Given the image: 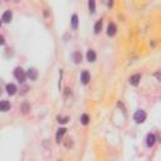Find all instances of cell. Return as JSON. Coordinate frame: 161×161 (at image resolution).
<instances>
[{
  "label": "cell",
  "instance_id": "cell-1",
  "mask_svg": "<svg viewBox=\"0 0 161 161\" xmlns=\"http://www.w3.org/2000/svg\"><path fill=\"white\" fill-rule=\"evenodd\" d=\"M145 120H146V112L145 111L138 110L135 112V115H133V121H135L136 123H142Z\"/></svg>",
  "mask_w": 161,
  "mask_h": 161
},
{
  "label": "cell",
  "instance_id": "cell-2",
  "mask_svg": "<svg viewBox=\"0 0 161 161\" xmlns=\"http://www.w3.org/2000/svg\"><path fill=\"white\" fill-rule=\"evenodd\" d=\"M14 76H15V78H17L19 82H23L25 81V77H27V74H25V72L23 71V68H20V67H18V68H15V71H14Z\"/></svg>",
  "mask_w": 161,
  "mask_h": 161
},
{
  "label": "cell",
  "instance_id": "cell-3",
  "mask_svg": "<svg viewBox=\"0 0 161 161\" xmlns=\"http://www.w3.org/2000/svg\"><path fill=\"white\" fill-rule=\"evenodd\" d=\"M155 142H156V136H155L154 133H148L146 136V145L148 147H151L155 145Z\"/></svg>",
  "mask_w": 161,
  "mask_h": 161
},
{
  "label": "cell",
  "instance_id": "cell-4",
  "mask_svg": "<svg viewBox=\"0 0 161 161\" xmlns=\"http://www.w3.org/2000/svg\"><path fill=\"white\" fill-rule=\"evenodd\" d=\"M11 19H13V13H11L10 10H7L4 14H3V17H1V20L4 23H10Z\"/></svg>",
  "mask_w": 161,
  "mask_h": 161
},
{
  "label": "cell",
  "instance_id": "cell-5",
  "mask_svg": "<svg viewBox=\"0 0 161 161\" xmlns=\"http://www.w3.org/2000/svg\"><path fill=\"white\" fill-rule=\"evenodd\" d=\"M5 89H7L8 95H10V96H13L17 93V86H15L14 83H8L7 87H5Z\"/></svg>",
  "mask_w": 161,
  "mask_h": 161
},
{
  "label": "cell",
  "instance_id": "cell-6",
  "mask_svg": "<svg viewBox=\"0 0 161 161\" xmlns=\"http://www.w3.org/2000/svg\"><path fill=\"white\" fill-rule=\"evenodd\" d=\"M140 81H141V76H140L138 73L131 76V78H130V83H131L132 86H138Z\"/></svg>",
  "mask_w": 161,
  "mask_h": 161
},
{
  "label": "cell",
  "instance_id": "cell-7",
  "mask_svg": "<svg viewBox=\"0 0 161 161\" xmlns=\"http://www.w3.org/2000/svg\"><path fill=\"white\" fill-rule=\"evenodd\" d=\"M27 77L30 78L32 81H34V80H37V76H38V72H37V69H34V68H30L28 72H27Z\"/></svg>",
  "mask_w": 161,
  "mask_h": 161
},
{
  "label": "cell",
  "instance_id": "cell-8",
  "mask_svg": "<svg viewBox=\"0 0 161 161\" xmlns=\"http://www.w3.org/2000/svg\"><path fill=\"white\" fill-rule=\"evenodd\" d=\"M116 25H115L113 23H110L108 24V27H107V35H110V37H112V35H115L116 34Z\"/></svg>",
  "mask_w": 161,
  "mask_h": 161
},
{
  "label": "cell",
  "instance_id": "cell-9",
  "mask_svg": "<svg viewBox=\"0 0 161 161\" xmlns=\"http://www.w3.org/2000/svg\"><path fill=\"white\" fill-rule=\"evenodd\" d=\"M9 108H10V103L8 101H0V111L7 112V111H9Z\"/></svg>",
  "mask_w": 161,
  "mask_h": 161
},
{
  "label": "cell",
  "instance_id": "cell-10",
  "mask_svg": "<svg viewBox=\"0 0 161 161\" xmlns=\"http://www.w3.org/2000/svg\"><path fill=\"white\" fill-rule=\"evenodd\" d=\"M81 81L83 84H87L88 82H89V73H88L87 71H83L81 74Z\"/></svg>",
  "mask_w": 161,
  "mask_h": 161
},
{
  "label": "cell",
  "instance_id": "cell-11",
  "mask_svg": "<svg viewBox=\"0 0 161 161\" xmlns=\"http://www.w3.org/2000/svg\"><path fill=\"white\" fill-rule=\"evenodd\" d=\"M87 60H88V62H95V60H96V53H95V50L89 49V50L87 52Z\"/></svg>",
  "mask_w": 161,
  "mask_h": 161
},
{
  "label": "cell",
  "instance_id": "cell-12",
  "mask_svg": "<svg viewBox=\"0 0 161 161\" xmlns=\"http://www.w3.org/2000/svg\"><path fill=\"white\" fill-rule=\"evenodd\" d=\"M71 24H72V28H73V29H77V27H78V17H77V14H73V15H72Z\"/></svg>",
  "mask_w": 161,
  "mask_h": 161
},
{
  "label": "cell",
  "instance_id": "cell-13",
  "mask_svg": "<svg viewBox=\"0 0 161 161\" xmlns=\"http://www.w3.org/2000/svg\"><path fill=\"white\" fill-rule=\"evenodd\" d=\"M73 60L74 63H81L82 62V54L80 53V52H76V53H73Z\"/></svg>",
  "mask_w": 161,
  "mask_h": 161
},
{
  "label": "cell",
  "instance_id": "cell-14",
  "mask_svg": "<svg viewBox=\"0 0 161 161\" xmlns=\"http://www.w3.org/2000/svg\"><path fill=\"white\" fill-rule=\"evenodd\" d=\"M66 131H67V130L64 129V127H62V129L58 130V132H57V136H56V137H57V142H60V137L64 135Z\"/></svg>",
  "mask_w": 161,
  "mask_h": 161
},
{
  "label": "cell",
  "instance_id": "cell-15",
  "mask_svg": "<svg viewBox=\"0 0 161 161\" xmlns=\"http://www.w3.org/2000/svg\"><path fill=\"white\" fill-rule=\"evenodd\" d=\"M101 29H102V20H98V22L96 23V25H95V33L96 34H98V33L101 32Z\"/></svg>",
  "mask_w": 161,
  "mask_h": 161
},
{
  "label": "cell",
  "instance_id": "cell-16",
  "mask_svg": "<svg viewBox=\"0 0 161 161\" xmlns=\"http://www.w3.org/2000/svg\"><path fill=\"white\" fill-rule=\"evenodd\" d=\"M88 8H89L91 13H95V10H96V3L93 1V0H89V1H88Z\"/></svg>",
  "mask_w": 161,
  "mask_h": 161
},
{
  "label": "cell",
  "instance_id": "cell-17",
  "mask_svg": "<svg viewBox=\"0 0 161 161\" xmlns=\"http://www.w3.org/2000/svg\"><path fill=\"white\" fill-rule=\"evenodd\" d=\"M81 122L82 125H88V122H89V117H88V115H82V117H81Z\"/></svg>",
  "mask_w": 161,
  "mask_h": 161
},
{
  "label": "cell",
  "instance_id": "cell-18",
  "mask_svg": "<svg viewBox=\"0 0 161 161\" xmlns=\"http://www.w3.org/2000/svg\"><path fill=\"white\" fill-rule=\"evenodd\" d=\"M68 121V117H58V122L59 123H66Z\"/></svg>",
  "mask_w": 161,
  "mask_h": 161
},
{
  "label": "cell",
  "instance_id": "cell-19",
  "mask_svg": "<svg viewBox=\"0 0 161 161\" xmlns=\"http://www.w3.org/2000/svg\"><path fill=\"white\" fill-rule=\"evenodd\" d=\"M5 43V39H4V37L3 35H0V45H3Z\"/></svg>",
  "mask_w": 161,
  "mask_h": 161
},
{
  "label": "cell",
  "instance_id": "cell-20",
  "mask_svg": "<svg viewBox=\"0 0 161 161\" xmlns=\"http://www.w3.org/2000/svg\"><path fill=\"white\" fill-rule=\"evenodd\" d=\"M0 95H1V88H0Z\"/></svg>",
  "mask_w": 161,
  "mask_h": 161
},
{
  "label": "cell",
  "instance_id": "cell-21",
  "mask_svg": "<svg viewBox=\"0 0 161 161\" xmlns=\"http://www.w3.org/2000/svg\"><path fill=\"white\" fill-rule=\"evenodd\" d=\"M0 27H1V22H0Z\"/></svg>",
  "mask_w": 161,
  "mask_h": 161
}]
</instances>
